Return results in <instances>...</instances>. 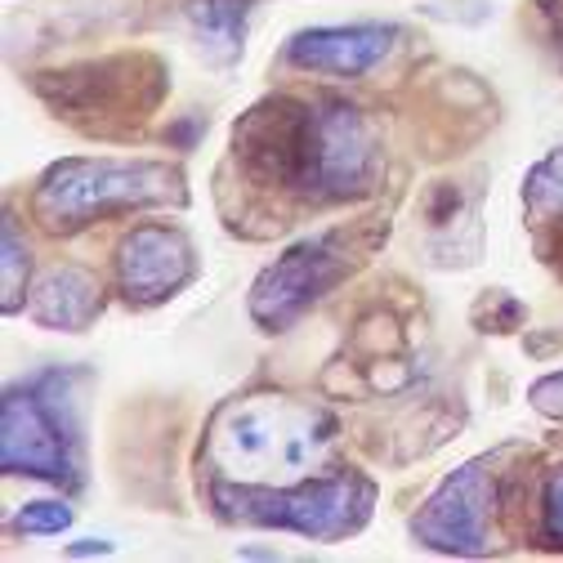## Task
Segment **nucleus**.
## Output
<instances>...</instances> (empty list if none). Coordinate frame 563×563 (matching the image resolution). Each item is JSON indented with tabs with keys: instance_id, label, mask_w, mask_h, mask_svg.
<instances>
[{
	"instance_id": "nucleus-1",
	"label": "nucleus",
	"mask_w": 563,
	"mask_h": 563,
	"mask_svg": "<svg viewBox=\"0 0 563 563\" xmlns=\"http://www.w3.org/2000/svg\"><path fill=\"white\" fill-rule=\"evenodd\" d=\"M246 170L305 201L363 197L376 179V139L349 103H296L277 99L255 108L238 134Z\"/></svg>"
},
{
	"instance_id": "nucleus-2",
	"label": "nucleus",
	"mask_w": 563,
	"mask_h": 563,
	"mask_svg": "<svg viewBox=\"0 0 563 563\" xmlns=\"http://www.w3.org/2000/svg\"><path fill=\"white\" fill-rule=\"evenodd\" d=\"M376 487L354 474V470H335V474H309L300 483H238V487H216V506L224 519L255 523V528H282V532H300V537H344L358 532L372 515Z\"/></svg>"
},
{
	"instance_id": "nucleus-3",
	"label": "nucleus",
	"mask_w": 563,
	"mask_h": 563,
	"mask_svg": "<svg viewBox=\"0 0 563 563\" xmlns=\"http://www.w3.org/2000/svg\"><path fill=\"white\" fill-rule=\"evenodd\" d=\"M179 170L162 162H117V157H67L45 170L36 188V216L54 233H73L99 216L130 206L179 201Z\"/></svg>"
},
{
	"instance_id": "nucleus-4",
	"label": "nucleus",
	"mask_w": 563,
	"mask_h": 563,
	"mask_svg": "<svg viewBox=\"0 0 563 563\" xmlns=\"http://www.w3.org/2000/svg\"><path fill=\"white\" fill-rule=\"evenodd\" d=\"M331 416L273 398L229 416V426L220 430V452L242 478L282 483L287 474H309L305 465L331 443Z\"/></svg>"
},
{
	"instance_id": "nucleus-5",
	"label": "nucleus",
	"mask_w": 563,
	"mask_h": 563,
	"mask_svg": "<svg viewBox=\"0 0 563 563\" xmlns=\"http://www.w3.org/2000/svg\"><path fill=\"white\" fill-rule=\"evenodd\" d=\"M349 268V246L340 233H318L309 242H296L282 260H273L255 291H251V318L268 331L291 327L309 305H318Z\"/></svg>"
},
{
	"instance_id": "nucleus-6",
	"label": "nucleus",
	"mask_w": 563,
	"mask_h": 563,
	"mask_svg": "<svg viewBox=\"0 0 563 563\" xmlns=\"http://www.w3.org/2000/svg\"><path fill=\"white\" fill-rule=\"evenodd\" d=\"M0 465L5 474H32L49 483H73V452H67V430L36 385L5 394V434H0Z\"/></svg>"
},
{
	"instance_id": "nucleus-7",
	"label": "nucleus",
	"mask_w": 563,
	"mask_h": 563,
	"mask_svg": "<svg viewBox=\"0 0 563 563\" xmlns=\"http://www.w3.org/2000/svg\"><path fill=\"white\" fill-rule=\"evenodd\" d=\"M487 519H492V470L487 461L461 465L434 497L411 519L416 541L443 554H483L487 550Z\"/></svg>"
},
{
	"instance_id": "nucleus-8",
	"label": "nucleus",
	"mask_w": 563,
	"mask_h": 563,
	"mask_svg": "<svg viewBox=\"0 0 563 563\" xmlns=\"http://www.w3.org/2000/svg\"><path fill=\"white\" fill-rule=\"evenodd\" d=\"M117 277L121 291L134 305H157L166 296H175L184 282L192 277V246L184 233L162 229V224H144L121 242L117 255Z\"/></svg>"
},
{
	"instance_id": "nucleus-9",
	"label": "nucleus",
	"mask_w": 563,
	"mask_h": 563,
	"mask_svg": "<svg viewBox=\"0 0 563 563\" xmlns=\"http://www.w3.org/2000/svg\"><path fill=\"white\" fill-rule=\"evenodd\" d=\"M394 27L380 23H349V27H313L300 32L287 45V58L305 73H331V77H363L389 54Z\"/></svg>"
},
{
	"instance_id": "nucleus-10",
	"label": "nucleus",
	"mask_w": 563,
	"mask_h": 563,
	"mask_svg": "<svg viewBox=\"0 0 563 563\" xmlns=\"http://www.w3.org/2000/svg\"><path fill=\"white\" fill-rule=\"evenodd\" d=\"M99 282L81 268H49L32 291V318L54 331H86L99 318Z\"/></svg>"
},
{
	"instance_id": "nucleus-11",
	"label": "nucleus",
	"mask_w": 563,
	"mask_h": 563,
	"mask_svg": "<svg viewBox=\"0 0 563 563\" xmlns=\"http://www.w3.org/2000/svg\"><path fill=\"white\" fill-rule=\"evenodd\" d=\"M251 0H192L188 14L201 27V36H210V45H224L229 54L242 45V23H246Z\"/></svg>"
},
{
	"instance_id": "nucleus-12",
	"label": "nucleus",
	"mask_w": 563,
	"mask_h": 563,
	"mask_svg": "<svg viewBox=\"0 0 563 563\" xmlns=\"http://www.w3.org/2000/svg\"><path fill=\"white\" fill-rule=\"evenodd\" d=\"M528 206L532 216L550 229L563 233V148L550 153L532 175H528Z\"/></svg>"
},
{
	"instance_id": "nucleus-13",
	"label": "nucleus",
	"mask_w": 563,
	"mask_h": 563,
	"mask_svg": "<svg viewBox=\"0 0 563 563\" xmlns=\"http://www.w3.org/2000/svg\"><path fill=\"white\" fill-rule=\"evenodd\" d=\"M67 523H73V510L63 501H32L14 515V532H23V537H54Z\"/></svg>"
},
{
	"instance_id": "nucleus-14",
	"label": "nucleus",
	"mask_w": 563,
	"mask_h": 563,
	"mask_svg": "<svg viewBox=\"0 0 563 563\" xmlns=\"http://www.w3.org/2000/svg\"><path fill=\"white\" fill-rule=\"evenodd\" d=\"M23 277H27V260L19 251V233L5 220V313L19 309V291H23Z\"/></svg>"
},
{
	"instance_id": "nucleus-15",
	"label": "nucleus",
	"mask_w": 563,
	"mask_h": 563,
	"mask_svg": "<svg viewBox=\"0 0 563 563\" xmlns=\"http://www.w3.org/2000/svg\"><path fill=\"white\" fill-rule=\"evenodd\" d=\"M545 532L554 537V541H563V470L550 478V487H545Z\"/></svg>"
},
{
	"instance_id": "nucleus-16",
	"label": "nucleus",
	"mask_w": 563,
	"mask_h": 563,
	"mask_svg": "<svg viewBox=\"0 0 563 563\" xmlns=\"http://www.w3.org/2000/svg\"><path fill=\"white\" fill-rule=\"evenodd\" d=\"M532 402H537L545 416H563V372L537 380V385H532Z\"/></svg>"
},
{
	"instance_id": "nucleus-17",
	"label": "nucleus",
	"mask_w": 563,
	"mask_h": 563,
	"mask_svg": "<svg viewBox=\"0 0 563 563\" xmlns=\"http://www.w3.org/2000/svg\"><path fill=\"white\" fill-rule=\"evenodd\" d=\"M554 19H559V45H563V5L554 10Z\"/></svg>"
}]
</instances>
